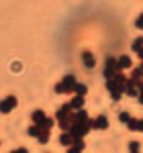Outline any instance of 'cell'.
Instances as JSON below:
<instances>
[{
  "label": "cell",
  "mask_w": 143,
  "mask_h": 153,
  "mask_svg": "<svg viewBox=\"0 0 143 153\" xmlns=\"http://www.w3.org/2000/svg\"><path fill=\"white\" fill-rule=\"evenodd\" d=\"M18 153H27V151H18Z\"/></svg>",
  "instance_id": "cell-1"
}]
</instances>
